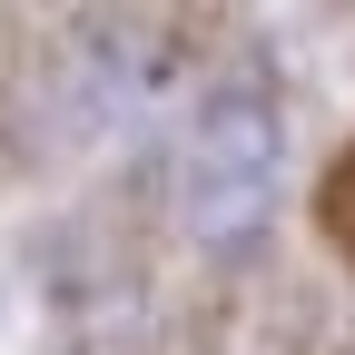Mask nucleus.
Here are the masks:
<instances>
[{
	"label": "nucleus",
	"instance_id": "f257e3e1",
	"mask_svg": "<svg viewBox=\"0 0 355 355\" xmlns=\"http://www.w3.org/2000/svg\"><path fill=\"white\" fill-rule=\"evenodd\" d=\"M266 207H277V109L257 89H227L188 139V227L207 247H237L266 227Z\"/></svg>",
	"mask_w": 355,
	"mask_h": 355
},
{
	"label": "nucleus",
	"instance_id": "f03ea898",
	"mask_svg": "<svg viewBox=\"0 0 355 355\" xmlns=\"http://www.w3.org/2000/svg\"><path fill=\"white\" fill-rule=\"evenodd\" d=\"M326 227H336V247L355 257V148H345V168L326 178Z\"/></svg>",
	"mask_w": 355,
	"mask_h": 355
}]
</instances>
